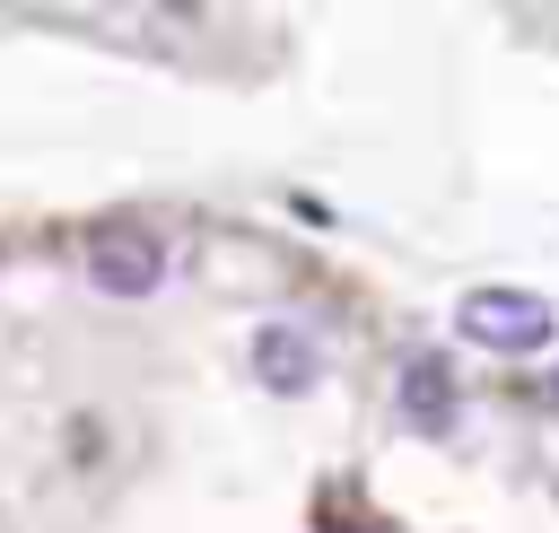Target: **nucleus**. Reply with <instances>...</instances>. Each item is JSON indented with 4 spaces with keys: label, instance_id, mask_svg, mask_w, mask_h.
Returning a JSON list of instances; mask_svg holds the SVG:
<instances>
[{
    "label": "nucleus",
    "instance_id": "obj_1",
    "mask_svg": "<svg viewBox=\"0 0 559 533\" xmlns=\"http://www.w3.org/2000/svg\"><path fill=\"white\" fill-rule=\"evenodd\" d=\"M454 332L480 341V350H542L559 323H550V306L533 288H472L463 315H454Z\"/></svg>",
    "mask_w": 559,
    "mask_h": 533
},
{
    "label": "nucleus",
    "instance_id": "obj_2",
    "mask_svg": "<svg viewBox=\"0 0 559 533\" xmlns=\"http://www.w3.org/2000/svg\"><path fill=\"white\" fill-rule=\"evenodd\" d=\"M87 280H96L105 297H148V288L166 280V245H157L148 227H105V236L87 245Z\"/></svg>",
    "mask_w": 559,
    "mask_h": 533
},
{
    "label": "nucleus",
    "instance_id": "obj_3",
    "mask_svg": "<svg viewBox=\"0 0 559 533\" xmlns=\"http://www.w3.org/2000/svg\"><path fill=\"white\" fill-rule=\"evenodd\" d=\"M253 367H262L271 384H288V393H306L323 358H314V341H306V332H288V323H262V332H253Z\"/></svg>",
    "mask_w": 559,
    "mask_h": 533
},
{
    "label": "nucleus",
    "instance_id": "obj_4",
    "mask_svg": "<svg viewBox=\"0 0 559 533\" xmlns=\"http://www.w3.org/2000/svg\"><path fill=\"white\" fill-rule=\"evenodd\" d=\"M402 411L428 419V428H454V393H445V367H411L402 376Z\"/></svg>",
    "mask_w": 559,
    "mask_h": 533
}]
</instances>
